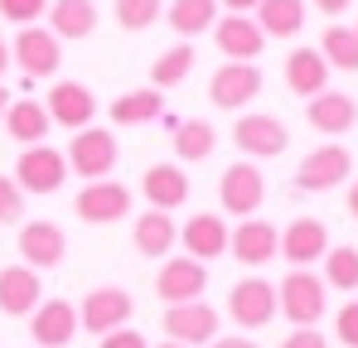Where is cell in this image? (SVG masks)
<instances>
[{
  "instance_id": "cell-1",
  "label": "cell",
  "mask_w": 358,
  "mask_h": 348,
  "mask_svg": "<svg viewBox=\"0 0 358 348\" xmlns=\"http://www.w3.org/2000/svg\"><path fill=\"white\" fill-rule=\"evenodd\" d=\"M324 281L310 271V266H291L286 281L276 286V314H286L296 329H315L329 310V295H324Z\"/></svg>"
},
{
  "instance_id": "cell-2",
  "label": "cell",
  "mask_w": 358,
  "mask_h": 348,
  "mask_svg": "<svg viewBox=\"0 0 358 348\" xmlns=\"http://www.w3.org/2000/svg\"><path fill=\"white\" fill-rule=\"evenodd\" d=\"M63 160H68V170L78 174V179H87V184L107 179V174L117 170V136L102 131V126H83V131H73Z\"/></svg>"
},
{
  "instance_id": "cell-3",
  "label": "cell",
  "mask_w": 358,
  "mask_h": 348,
  "mask_svg": "<svg viewBox=\"0 0 358 348\" xmlns=\"http://www.w3.org/2000/svg\"><path fill=\"white\" fill-rule=\"evenodd\" d=\"M218 203H223V213H233V218H252V213L266 203V179H262V170H257L252 160L228 165V170L218 174Z\"/></svg>"
},
{
  "instance_id": "cell-4",
  "label": "cell",
  "mask_w": 358,
  "mask_h": 348,
  "mask_svg": "<svg viewBox=\"0 0 358 348\" xmlns=\"http://www.w3.org/2000/svg\"><path fill=\"white\" fill-rule=\"evenodd\" d=\"M131 314H136V300H131L121 286L87 290V295H83V305H78V324H83L87 334H112V329H126V324H131Z\"/></svg>"
},
{
  "instance_id": "cell-5",
  "label": "cell",
  "mask_w": 358,
  "mask_h": 348,
  "mask_svg": "<svg viewBox=\"0 0 358 348\" xmlns=\"http://www.w3.org/2000/svg\"><path fill=\"white\" fill-rule=\"evenodd\" d=\"M233 145H238L242 155H252V160H276V155H286L291 131H286V121H276V116L247 112V116H238V126H233Z\"/></svg>"
},
{
  "instance_id": "cell-6",
  "label": "cell",
  "mask_w": 358,
  "mask_h": 348,
  "mask_svg": "<svg viewBox=\"0 0 358 348\" xmlns=\"http://www.w3.org/2000/svg\"><path fill=\"white\" fill-rule=\"evenodd\" d=\"M63 179H68V160L54 145H24L20 160H15V184L24 194H59Z\"/></svg>"
},
{
  "instance_id": "cell-7",
  "label": "cell",
  "mask_w": 358,
  "mask_h": 348,
  "mask_svg": "<svg viewBox=\"0 0 358 348\" xmlns=\"http://www.w3.org/2000/svg\"><path fill=\"white\" fill-rule=\"evenodd\" d=\"M354 174V155L344 150V145H315L305 160L296 165V184L305 194H324V189H339L344 179Z\"/></svg>"
},
{
  "instance_id": "cell-8",
  "label": "cell",
  "mask_w": 358,
  "mask_h": 348,
  "mask_svg": "<svg viewBox=\"0 0 358 348\" xmlns=\"http://www.w3.org/2000/svg\"><path fill=\"white\" fill-rule=\"evenodd\" d=\"M10 58L20 63L24 78H54L59 63H63V44L44 24H24V29L15 34V44H10Z\"/></svg>"
},
{
  "instance_id": "cell-9",
  "label": "cell",
  "mask_w": 358,
  "mask_h": 348,
  "mask_svg": "<svg viewBox=\"0 0 358 348\" xmlns=\"http://www.w3.org/2000/svg\"><path fill=\"white\" fill-rule=\"evenodd\" d=\"M228 314L238 329H266L276 319V286L262 276H247L228 290Z\"/></svg>"
},
{
  "instance_id": "cell-10",
  "label": "cell",
  "mask_w": 358,
  "mask_h": 348,
  "mask_svg": "<svg viewBox=\"0 0 358 348\" xmlns=\"http://www.w3.org/2000/svg\"><path fill=\"white\" fill-rule=\"evenodd\" d=\"M208 290V266L194 261V256H165L160 276H155V295L165 305H189V300H203Z\"/></svg>"
},
{
  "instance_id": "cell-11",
  "label": "cell",
  "mask_w": 358,
  "mask_h": 348,
  "mask_svg": "<svg viewBox=\"0 0 358 348\" xmlns=\"http://www.w3.org/2000/svg\"><path fill=\"white\" fill-rule=\"evenodd\" d=\"M257 92H262V68L257 63H223L208 78V102L223 107V112H238L247 102H257Z\"/></svg>"
},
{
  "instance_id": "cell-12",
  "label": "cell",
  "mask_w": 358,
  "mask_h": 348,
  "mask_svg": "<svg viewBox=\"0 0 358 348\" xmlns=\"http://www.w3.org/2000/svg\"><path fill=\"white\" fill-rule=\"evenodd\" d=\"M165 334L184 348L213 344L218 339V310L208 300H189V305H170L165 310Z\"/></svg>"
},
{
  "instance_id": "cell-13",
  "label": "cell",
  "mask_w": 358,
  "mask_h": 348,
  "mask_svg": "<svg viewBox=\"0 0 358 348\" xmlns=\"http://www.w3.org/2000/svg\"><path fill=\"white\" fill-rule=\"evenodd\" d=\"M44 112H49V121H54V126L83 131V126H92V116H97V97H92V87H87V82L63 78V82H54V87H49Z\"/></svg>"
},
{
  "instance_id": "cell-14",
  "label": "cell",
  "mask_w": 358,
  "mask_h": 348,
  "mask_svg": "<svg viewBox=\"0 0 358 348\" xmlns=\"http://www.w3.org/2000/svg\"><path fill=\"white\" fill-rule=\"evenodd\" d=\"M73 213L83 218V223H117V218H126L131 213V189L126 184H117V179H92L78 198H73Z\"/></svg>"
},
{
  "instance_id": "cell-15",
  "label": "cell",
  "mask_w": 358,
  "mask_h": 348,
  "mask_svg": "<svg viewBox=\"0 0 358 348\" xmlns=\"http://www.w3.org/2000/svg\"><path fill=\"white\" fill-rule=\"evenodd\" d=\"M228 252L242 266H266L271 256H281V232L266 218H242L238 228L228 232Z\"/></svg>"
},
{
  "instance_id": "cell-16",
  "label": "cell",
  "mask_w": 358,
  "mask_h": 348,
  "mask_svg": "<svg viewBox=\"0 0 358 348\" xmlns=\"http://www.w3.org/2000/svg\"><path fill=\"white\" fill-rule=\"evenodd\" d=\"M15 247H20V256H24L29 271H54L63 256H68V237H63V228L59 223H44V218H39V223H24Z\"/></svg>"
},
{
  "instance_id": "cell-17",
  "label": "cell",
  "mask_w": 358,
  "mask_h": 348,
  "mask_svg": "<svg viewBox=\"0 0 358 348\" xmlns=\"http://www.w3.org/2000/svg\"><path fill=\"white\" fill-rule=\"evenodd\" d=\"M213 44H218V54L228 63H252L266 49V34H262V24L252 15H223L213 24Z\"/></svg>"
},
{
  "instance_id": "cell-18",
  "label": "cell",
  "mask_w": 358,
  "mask_h": 348,
  "mask_svg": "<svg viewBox=\"0 0 358 348\" xmlns=\"http://www.w3.org/2000/svg\"><path fill=\"white\" fill-rule=\"evenodd\" d=\"M29 339L34 348H63L78 339V310L68 300H39V310L29 314Z\"/></svg>"
},
{
  "instance_id": "cell-19",
  "label": "cell",
  "mask_w": 358,
  "mask_h": 348,
  "mask_svg": "<svg viewBox=\"0 0 358 348\" xmlns=\"http://www.w3.org/2000/svg\"><path fill=\"white\" fill-rule=\"evenodd\" d=\"M39 295H44L39 271H29L24 261H20V266H0V314L29 319V314L39 310Z\"/></svg>"
},
{
  "instance_id": "cell-20",
  "label": "cell",
  "mask_w": 358,
  "mask_h": 348,
  "mask_svg": "<svg viewBox=\"0 0 358 348\" xmlns=\"http://www.w3.org/2000/svg\"><path fill=\"white\" fill-rule=\"evenodd\" d=\"M305 121L320 131V136H349L358 126V102L349 92H334V87H324L320 97H310L305 102Z\"/></svg>"
},
{
  "instance_id": "cell-21",
  "label": "cell",
  "mask_w": 358,
  "mask_h": 348,
  "mask_svg": "<svg viewBox=\"0 0 358 348\" xmlns=\"http://www.w3.org/2000/svg\"><path fill=\"white\" fill-rule=\"evenodd\" d=\"M179 247H184V256H194V261L208 266V261H218L228 252V223L218 213H194L179 228Z\"/></svg>"
},
{
  "instance_id": "cell-22",
  "label": "cell",
  "mask_w": 358,
  "mask_h": 348,
  "mask_svg": "<svg viewBox=\"0 0 358 348\" xmlns=\"http://www.w3.org/2000/svg\"><path fill=\"white\" fill-rule=\"evenodd\" d=\"M329 252V228L320 218H291V228L281 232V256L291 266H310V261H324Z\"/></svg>"
},
{
  "instance_id": "cell-23",
  "label": "cell",
  "mask_w": 358,
  "mask_h": 348,
  "mask_svg": "<svg viewBox=\"0 0 358 348\" xmlns=\"http://www.w3.org/2000/svg\"><path fill=\"white\" fill-rule=\"evenodd\" d=\"M141 194L150 198V208L175 213L179 203L189 198V174L179 170V165H150V170L141 174Z\"/></svg>"
},
{
  "instance_id": "cell-24",
  "label": "cell",
  "mask_w": 358,
  "mask_h": 348,
  "mask_svg": "<svg viewBox=\"0 0 358 348\" xmlns=\"http://www.w3.org/2000/svg\"><path fill=\"white\" fill-rule=\"evenodd\" d=\"M131 242H136V252H141V256H170V252H175V242H179V223L170 218V213L150 208V213H141V218H136Z\"/></svg>"
},
{
  "instance_id": "cell-25",
  "label": "cell",
  "mask_w": 358,
  "mask_h": 348,
  "mask_svg": "<svg viewBox=\"0 0 358 348\" xmlns=\"http://www.w3.org/2000/svg\"><path fill=\"white\" fill-rule=\"evenodd\" d=\"M286 87L296 97H305V102L329 87V63L320 58V49H296V54L286 58Z\"/></svg>"
},
{
  "instance_id": "cell-26",
  "label": "cell",
  "mask_w": 358,
  "mask_h": 348,
  "mask_svg": "<svg viewBox=\"0 0 358 348\" xmlns=\"http://www.w3.org/2000/svg\"><path fill=\"white\" fill-rule=\"evenodd\" d=\"M97 29V5L92 0H54L49 5V34L54 39H87Z\"/></svg>"
},
{
  "instance_id": "cell-27",
  "label": "cell",
  "mask_w": 358,
  "mask_h": 348,
  "mask_svg": "<svg viewBox=\"0 0 358 348\" xmlns=\"http://www.w3.org/2000/svg\"><path fill=\"white\" fill-rule=\"evenodd\" d=\"M252 20L262 24L266 39H296L305 29V0H262L252 10Z\"/></svg>"
},
{
  "instance_id": "cell-28",
  "label": "cell",
  "mask_w": 358,
  "mask_h": 348,
  "mask_svg": "<svg viewBox=\"0 0 358 348\" xmlns=\"http://www.w3.org/2000/svg\"><path fill=\"white\" fill-rule=\"evenodd\" d=\"M49 126H54V121H49V112H44V102L20 97V102L5 107V131H10V140H20V145H44Z\"/></svg>"
},
{
  "instance_id": "cell-29",
  "label": "cell",
  "mask_w": 358,
  "mask_h": 348,
  "mask_svg": "<svg viewBox=\"0 0 358 348\" xmlns=\"http://www.w3.org/2000/svg\"><path fill=\"white\" fill-rule=\"evenodd\" d=\"M160 112H165V92L160 87H131V92H121L112 102V121L117 126H145Z\"/></svg>"
},
{
  "instance_id": "cell-30",
  "label": "cell",
  "mask_w": 358,
  "mask_h": 348,
  "mask_svg": "<svg viewBox=\"0 0 358 348\" xmlns=\"http://www.w3.org/2000/svg\"><path fill=\"white\" fill-rule=\"evenodd\" d=\"M165 20H170V29H175L179 39H194V34H203V29L218 24V0H175L165 10Z\"/></svg>"
},
{
  "instance_id": "cell-31",
  "label": "cell",
  "mask_w": 358,
  "mask_h": 348,
  "mask_svg": "<svg viewBox=\"0 0 358 348\" xmlns=\"http://www.w3.org/2000/svg\"><path fill=\"white\" fill-rule=\"evenodd\" d=\"M213 145H218V131H213L203 116H189V121H179V126H175V155H179V160L199 165V160L213 155Z\"/></svg>"
},
{
  "instance_id": "cell-32",
  "label": "cell",
  "mask_w": 358,
  "mask_h": 348,
  "mask_svg": "<svg viewBox=\"0 0 358 348\" xmlns=\"http://www.w3.org/2000/svg\"><path fill=\"white\" fill-rule=\"evenodd\" d=\"M194 63H199V58H194V44H189V39L175 44V49H165V54L150 63V87H160V92H165V87H179V82L194 73Z\"/></svg>"
},
{
  "instance_id": "cell-33",
  "label": "cell",
  "mask_w": 358,
  "mask_h": 348,
  "mask_svg": "<svg viewBox=\"0 0 358 348\" xmlns=\"http://www.w3.org/2000/svg\"><path fill=\"white\" fill-rule=\"evenodd\" d=\"M320 58L329 68H339V73H358V34L349 24H329L320 34Z\"/></svg>"
},
{
  "instance_id": "cell-34",
  "label": "cell",
  "mask_w": 358,
  "mask_h": 348,
  "mask_svg": "<svg viewBox=\"0 0 358 348\" xmlns=\"http://www.w3.org/2000/svg\"><path fill=\"white\" fill-rule=\"evenodd\" d=\"M324 286H334V290H358V247H329L324 252V276H320Z\"/></svg>"
},
{
  "instance_id": "cell-35",
  "label": "cell",
  "mask_w": 358,
  "mask_h": 348,
  "mask_svg": "<svg viewBox=\"0 0 358 348\" xmlns=\"http://www.w3.org/2000/svg\"><path fill=\"white\" fill-rule=\"evenodd\" d=\"M165 0H117V24L121 29H150L160 20Z\"/></svg>"
},
{
  "instance_id": "cell-36",
  "label": "cell",
  "mask_w": 358,
  "mask_h": 348,
  "mask_svg": "<svg viewBox=\"0 0 358 348\" xmlns=\"http://www.w3.org/2000/svg\"><path fill=\"white\" fill-rule=\"evenodd\" d=\"M39 15H49V0H0V20H10V24H34Z\"/></svg>"
},
{
  "instance_id": "cell-37",
  "label": "cell",
  "mask_w": 358,
  "mask_h": 348,
  "mask_svg": "<svg viewBox=\"0 0 358 348\" xmlns=\"http://www.w3.org/2000/svg\"><path fill=\"white\" fill-rule=\"evenodd\" d=\"M20 218H24V189L10 174H0V223H20Z\"/></svg>"
},
{
  "instance_id": "cell-38",
  "label": "cell",
  "mask_w": 358,
  "mask_h": 348,
  "mask_svg": "<svg viewBox=\"0 0 358 348\" xmlns=\"http://www.w3.org/2000/svg\"><path fill=\"white\" fill-rule=\"evenodd\" d=\"M334 334L344 348H358V300H349L339 314H334Z\"/></svg>"
},
{
  "instance_id": "cell-39",
  "label": "cell",
  "mask_w": 358,
  "mask_h": 348,
  "mask_svg": "<svg viewBox=\"0 0 358 348\" xmlns=\"http://www.w3.org/2000/svg\"><path fill=\"white\" fill-rule=\"evenodd\" d=\"M97 348H150V344H145V334H136V329H112V334H102Z\"/></svg>"
},
{
  "instance_id": "cell-40",
  "label": "cell",
  "mask_w": 358,
  "mask_h": 348,
  "mask_svg": "<svg viewBox=\"0 0 358 348\" xmlns=\"http://www.w3.org/2000/svg\"><path fill=\"white\" fill-rule=\"evenodd\" d=\"M281 348H329V339L320 334V329H296V334H286Z\"/></svg>"
},
{
  "instance_id": "cell-41",
  "label": "cell",
  "mask_w": 358,
  "mask_h": 348,
  "mask_svg": "<svg viewBox=\"0 0 358 348\" xmlns=\"http://www.w3.org/2000/svg\"><path fill=\"white\" fill-rule=\"evenodd\" d=\"M208 348H262L257 339H242V334H228V339H213Z\"/></svg>"
},
{
  "instance_id": "cell-42",
  "label": "cell",
  "mask_w": 358,
  "mask_h": 348,
  "mask_svg": "<svg viewBox=\"0 0 358 348\" xmlns=\"http://www.w3.org/2000/svg\"><path fill=\"white\" fill-rule=\"evenodd\" d=\"M349 5H354V0H315V10H320V15H344Z\"/></svg>"
},
{
  "instance_id": "cell-43",
  "label": "cell",
  "mask_w": 358,
  "mask_h": 348,
  "mask_svg": "<svg viewBox=\"0 0 358 348\" xmlns=\"http://www.w3.org/2000/svg\"><path fill=\"white\" fill-rule=\"evenodd\" d=\"M218 5H228V15H252L262 0H218Z\"/></svg>"
},
{
  "instance_id": "cell-44",
  "label": "cell",
  "mask_w": 358,
  "mask_h": 348,
  "mask_svg": "<svg viewBox=\"0 0 358 348\" xmlns=\"http://www.w3.org/2000/svg\"><path fill=\"white\" fill-rule=\"evenodd\" d=\"M349 213H354V218H358V179H354V184H349Z\"/></svg>"
},
{
  "instance_id": "cell-45",
  "label": "cell",
  "mask_w": 358,
  "mask_h": 348,
  "mask_svg": "<svg viewBox=\"0 0 358 348\" xmlns=\"http://www.w3.org/2000/svg\"><path fill=\"white\" fill-rule=\"evenodd\" d=\"M5 68H10V44L0 39V78H5Z\"/></svg>"
},
{
  "instance_id": "cell-46",
  "label": "cell",
  "mask_w": 358,
  "mask_h": 348,
  "mask_svg": "<svg viewBox=\"0 0 358 348\" xmlns=\"http://www.w3.org/2000/svg\"><path fill=\"white\" fill-rule=\"evenodd\" d=\"M10 102H15V97H10V92L0 87V121H5V107H10Z\"/></svg>"
},
{
  "instance_id": "cell-47",
  "label": "cell",
  "mask_w": 358,
  "mask_h": 348,
  "mask_svg": "<svg viewBox=\"0 0 358 348\" xmlns=\"http://www.w3.org/2000/svg\"><path fill=\"white\" fill-rule=\"evenodd\" d=\"M155 348H184V344H175V339H165V344H155Z\"/></svg>"
},
{
  "instance_id": "cell-48",
  "label": "cell",
  "mask_w": 358,
  "mask_h": 348,
  "mask_svg": "<svg viewBox=\"0 0 358 348\" xmlns=\"http://www.w3.org/2000/svg\"><path fill=\"white\" fill-rule=\"evenodd\" d=\"M354 34H358V24H354Z\"/></svg>"
}]
</instances>
